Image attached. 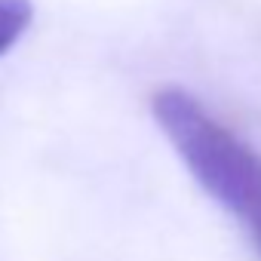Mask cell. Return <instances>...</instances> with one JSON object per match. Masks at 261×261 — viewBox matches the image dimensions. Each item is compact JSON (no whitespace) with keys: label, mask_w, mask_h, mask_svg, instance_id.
<instances>
[{"label":"cell","mask_w":261,"mask_h":261,"mask_svg":"<svg viewBox=\"0 0 261 261\" xmlns=\"http://www.w3.org/2000/svg\"><path fill=\"white\" fill-rule=\"evenodd\" d=\"M151 114L194 181L249 230L261 252V154L181 86L157 89Z\"/></svg>","instance_id":"6da1fadb"},{"label":"cell","mask_w":261,"mask_h":261,"mask_svg":"<svg viewBox=\"0 0 261 261\" xmlns=\"http://www.w3.org/2000/svg\"><path fill=\"white\" fill-rule=\"evenodd\" d=\"M31 22H34L31 0H0V59L25 37Z\"/></svg>","instance_id":"7a4b0ae2"}]
</instances>
